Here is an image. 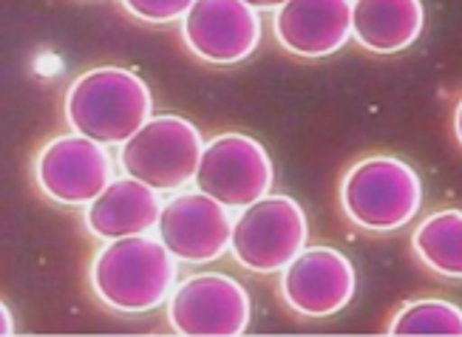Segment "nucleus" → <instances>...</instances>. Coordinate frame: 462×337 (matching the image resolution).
<instances>
[{
  "mask_svg": "<svg viewBox=\"0 0 462 337\" xmlns=\"http://www.w3.org/2000/svg\"><path fill=\"white\" fill-rule=\"evenodd\" d=\"M278 46L300 57H332L352 40V0H284L273 14Z\"/></svg>",
  "mask_w": 462,
  "mask_h": 337,
  "instance_id": "f8f14e48",
  "label": "nucleus"
},
{
  "mask_svg": "<svg viewBox=\"0 0 462 337\" xmlns=\"http://www.w3.org/2000/svg\"><path fill=\"white\" fill-rule=\"evenodd\" d=\"M386 334L406 337V334H446L457 337L462 334V312L451 301L439 297H417L400 306L392 321L386 323Z\"/></svg>",
  "mask_w": 462,
  "mask_h": 337,
  "instance_id": "dca6fc26",
  "label": "nucleus"
},
{
  "mask_svg": "<svg viewBox=\"0 0 462 337\" xmlns=\"http://www.w3.org/2000/svg\"><path fill=\"white\" fill-rule=\"evenodd\" d=\"M119 4L125 6L128 14L143 20V23L168 26V23H179L188 14L193 0H119Z\"/></svg>",
  "mask_w": 462,
  "mask_h": 337,
  "instance_id": "f3484780",
  "label": "nucleus"
},
{
  "mask_svg": "<svg viewBox=\"0 0 462 337\" xmlns=\"http://www.w3.org/2000/svg\"><path fill=\"white\" fill-rule=\"evenodd\" d=\"M88 281L111 312L148 314L165 306L179 281V261L153 232L114 238L94 255Z\"/></svg>",
  "mask_w": 462,
  "mask_h": 337,
  "instance_id": "f257e3e1",
  "label": "nucleus"
},
{
  "mask_svg": "<svg viewBox=\"0 0 462 337\" xmlns=\"http://www.w3.org/2000/svg\"><path fill=\"white\" fill-rule=\"evenodd\" d=\"M193 185L230 213H238L273 193L275 168L258 139L227 131L205 142Z\"/></svg>",
  "mask_w": 462,
  "mask_h": 337,
  "instance_id": "0eeeda50",
  "label": "nucleus"
},
{
  "mask_svg": "<svg viewBox=\"0 0 462 337\" xmlns=\"http://www.w3.org/2000/svg\"><path fill=\"white\" fill-rule=\"evenodd\" d=\"M281 301L307 321L335 317L357 292V272L349 255L335 247H304L281 269Z\"/></svg>",
  "mask_w": 462,
  "mask_h": 337,
  "instance_id": "9d476101",
  "label": "nucleus"
},
{
  "mask_svg": "<svg viewBox=\"0 0 462 337\" xmlns=\"http://www.w3.org/2000/svg\"><path fill=\"white\" fill-rule=\"evenodd\" d=\"M165 314L182 337H241L253 323V301L225 272H193L171 289Z\"/></svg>",
  "mask_w": 462,
  "mask_h": 337,
  "instance_id": "423d86ee",
  "label": "nucleus"
},
{
  "mask_svg": "<svg viewBox=\"0 0 462 337\" xmlns=\"http://www.w3.org/2000/svg\"><path fill=\"white\" fill-rule=\"evenodd\" d=\"M423 207V182L400 156H364L340 182V210L364 232H397Z\"/></svg>",
  "mask_w": 462,
  "mask_h": 337,
  "instance_id": "7ed1b4c3",
  "label": "nucleus"
},
{
  "mask_svg": "<svg viewBox=\"0 0 462 337\" xmlns=\"http://www.w3.org/2000/svg\"><path fill=\"white\" fill-rule=\"evenodd\" d=\"M247 6H253L255 12H275L284 0H245Z\"/></svg>",
  "mask_w": 462,
  "mask_h": 337,
  "instance_id": "6ab92c4d",
  "label": "nucleus"
},
{
  "mask_svg": "<svg viewBox=\"0 0 462 337\" xmlns=\"http://www.w3.org/2000/svg\"><path fill=\"white\" fill-rule=\"evenodd\" d=\"M162 193L136 182L131 176H114V182L86 207V227L99 241L145 235L156 230Z\"/></svg>",
  "mask_w": 462,
  "mask_h": 337,
  "instance_id": "ddd939ff",
  "label": "nucleus"
},
{
  "mask_svg": "<svg viewBox=\"0 0 462 337\" xmlns=\"http://www.w3.org/2000/svg\"><path fill=\"white\" fill-rule=\"evenodd\" d=\"M205 136L179 114H153L116 153L123 176L148 185L156 193H176L193 182Z\"/></svg>",
  "mask_w": 462,
  "mask_h": 337,
  "instance_id": "20e7f679",
  "label": "nucleus"
},
{
  "mask_svg": "<svg viewBox=\"0 0 462 337\" xmlns=\"http://www.w3.org/2000/svg\"><path fill=\"white\" fill-rule=\"evenodd\" d=\"M182 40L208 66H238L261 43V17L245 0H193L182 17Z\"/></svg>",
  "mask_w": 462,
  "mask_h": 337,
  "instance_id": "9b49d317",
  "label": "nucleus"
},
{
  "mask_svg": "<svg viewBox=\"0 0 462 337\" xmlns=\"http://www.w3.org/2000/svg\"><path fill=\"white\" fill-rule=\"evenodd\" d=\"M423 29V0H352V37L372 54L406 51Z\"/></svg>",
  "mask_w": 462,
  "mask_h": 337,
  "instance_id": "4468645a",
  "label": "nucleus"
},
{
  "mask_svg": "<svg viewBox=\"0 0 462 337\" xmlns=\"http://www.w3.org/2000/svg\"><path fill=\"white\" fill-rule=\"evenodd\" d=\"M17 329H14V317H12V312H9V306L0 301V337H9V334H14Z\"/></svg>",
  "mask_w": 462,
  "mask_h": 337,
  "instance_id": "a211bd4d",
  "label": "nucleus"
},
{
  "mask_svg": "<svg viewBox=\"0 0 462 337\" xmlns=\"http://www.w3.org/2000/svg\"><path fill=\"white\" fill-rule=\"evenodd\" d=\"M307 213L292 196L267 193L233 215L230 255L253 275H275L307 247Z\"/></svg>",
  "mask_w": 462,
  "mask_h": 337,
  "instance_id": "39448f33",
  "label": "nucleus"
},
{
  "mask_svg": "<svg viewBox=\"0 0 462 337\" xmlns=\"http://www.w3.org/2000/svg\"><path fill=\"white\" fill-rule=\"evenodd\" d=\"M233 213L202 190H176L162 202L156 238L179 264L202 267L230 250Z\"/></svg>",
  "mask_w": 462,
  "mask_h": 337,
  "instance_id": "1a4fd4ad",
  "label": "nucleus"
},
{
  "mask_svg": "<svg viewBox=\"0 0 462 337\" xmlns=\"http://www.w3.org/2000/svg\"><path fill=\"white\" fill-rule=\"evenodd\" d=\"M34 182L60 207H88L114 182V156L74 131L54 136L34 159Z\"/></svg>",
  "mask_w": 462,
  "mask_h": 337,
  "instance_id": "6e6552de",
  "label": "nucleus"
},
{
  "mask_svg": "<svg viewBox=\"0 0 462 337\" xmlns=\"http://www.w3.org/2000/svg\"><path fill=\"white\" fill-rule=\"evenodd\" d=\"M411 252L429 272L459 281L462 278V213L457 207L437 210L417 224Z\"/></svg>",
  "mask_w": 462,
  "mask_h": 337,
  "instance_id": "2eb2a0df",
  "label": "nucleus"
},
{
  "mask_svg": "<svg viewBox=\"0 0 462 337\" xmlns=\"http://www.w3.org/2000/svg\"><path fill=\"white\" fill-rule=\"evenodd\" d=\"M153 116V94L131 68L83 71L66 91V123L74 133L119 148Z\"/></svg>",
  "mask_w": 462,
  "mask_h": 337,
  "instance_id": "f03ea898",
  "label": "nucleus"
}]
</instances>
